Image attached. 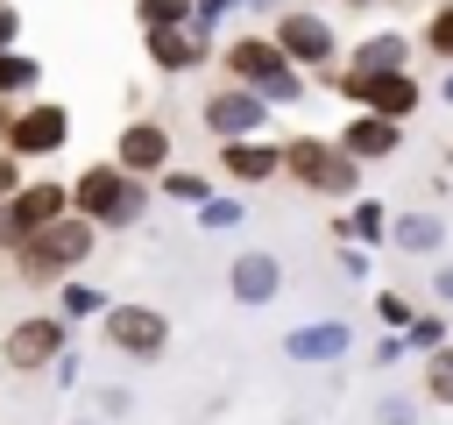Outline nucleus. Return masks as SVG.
<instances>
[{"mask_svg":"<svg viewBox=\"0 0 453 425\" xmlns=\"http://www.w3.org/2000/svg\"><path fill=\"white\" fill-rule=\"evenodd\" d=\"M92 248H99V227H92V220H78V212H57L50 227L21 234L14 269H21V283H57V276H71Z\"/></svg>","mask_w":453,"mask_h":425,"instance_id":"1","label":"nucleus"},{"mask_svg":"<svg viewBox=\"0 0 453 425\" xmlns=\"http://www.w3.org/2000/svg\"><path fill=\"white\" fill-rule=\"evenodd\" d=\"M276 170H290V177H297L304 191H319V198H347V191L361 184V163L340 156V142H319V135L283 142V149H276Z\"/></svg>","mask_w":453,"mask_h":425,"instance_id":"2","label":"nucleus"},{"mask_svg":"<svg viewBox=\"0 0 453 425\" xmlns=\"http://www.w3.org/2000/svg\"><path fill=\"white\" fill-rule=\"evenodd\" d=\"M64 198H71L78 220H92V227H127V220L142 212V184H134L120 163H92Z\"/></svg>","mask_w":453,"mask_h":425,"instance_id":"3","label":"nucleus"},{"mask_svg":"<svg viewBox=\"0 0 453 425\" xmlns=\"http://www.w3.org/2000/svg\"><path fill=\"white\" fill-rule=\"evenodd\" d=\"M226 71H234V85H248L255 99H297L304 85L290 78V57L269 42V35H234L226 42Z\"/></svg>","mask_w":453,"mask_h":425,"instance_id":"4","label":"nucleus"},{"mask_svg":"<svg viewBox=\"0 0 453 425\" xmlns=\"http://www.w3.org/2000/svg\"><path fill=\"white\" fill-rule=\"evenodd\" d=\"M99 333H106V347H113V354H134V361H156V354L170 347V319H163V312H149V305H113Z\"/></svg>","mask_w":453,"mask_h":425,"instance_id":"5","label":"nucleus"},{"mask_svg":"<svg viewBox=\"0 0 453 425\" xmlns=\"http://www.w3.org/2000/svg\"><path fill=\"white\" fill-rule=\"evenodd\" d=\"M57 354H64V319H50V312H35V319L7 326V340H0V361H7L14 375H35V368H50Z\"/></svg>","mask_w":453,"mask_h":425,"instance_id":"6","label":"nucleus"},{"mask_svg":"<svg viewBox=\"0 0 453 425\" xmlns=\"http://www.w3.org/2000/svg\"><path fill=\"white\" fill-rule=\"evenodd\" d=\"M64 135H71V113L57 99H42V106L14 113L0 142H7V156H50V149H64Z\"/></svg>","mask_w":453,"mask_h":425,"instance_id":"7","label":"nucleus"},{"mask_svg":"<svg viewBox=\"0 0 453 425\" xmlns=\"http://www.w3.org/2000/svg\"><path fill=\"white\" fill-rule=\"evenodd\" d=\"M269 113H262V99L248 92V85H226V92H212L205 99V128L219 135V142H241V135H255Z\"/></svg>","mask_w":453,"mask_h":425,"instance_id":"8","label":"nucleus"},{"mask_svg":"<svg viewBox=\"0 0 453 425\" xmlns=\"http://www.w3.org/2000/svg\"><path fill=\"white\" fill-rule=\"evenodd\" d=\"M269 42H276L290 64H326V57H333V28H326L319 14H283Z\"/></svg>","mask_w":453,"mask_h":425,"instance_id":"9","label":"nucleus"},{"mask_svg":"<svg viewBox=\"0 0 453 425\" xmlns=\"http://www.w3.org/2000/svg\"><path fill=\"white\" fill-rule=\"evenodd\" d=\"M396 142H403V128H396V120H382V113H354V120L340 128V156H354V163L396 156Z\"/></svg>","mask_w":453,"mask_h":425,"instance_id":"10","label":"nucleus"},{"mask_svg":"<svg viewBox=\"0 0 453 425\" xmlns=\"http://www.w3.org/2000/svg\"><path fill=\"white\" fill-rule=\"evenodd\" d=\"M127 177H149V170H163L170 163V135L156 128V120H134L127 135H120V156H113Z\"/></svg>","mask_w":453,"mask_h":425,"instance_id":"11","label":"nucleus"},{"mask_svg":"<svg viewBox=\"0 0 453 425\" xmlns=\"http://www.w3.org/2000/svg\"><path fill=\"white\" fill-rule=\"evenodd\" d=\"M7 212H14V227H21V234H35V227H50L57 212H71V198H64V184H14Z\"/></svg>","mask_w":453,"mask_h":425,"instance_id":"12","label":"nucleus"},{"mask_svg":"<svg viewBox=\"0 0 453 425\" xmlns=\"http://www.w3.org/2000/svg\"><path fill=\"white\" fill-rule=\"evenodd\" d=\"M283 290V262L276 255H241L234 262V298L241 305H262V298H276Z\"/></svg>","mask_w":453,"mask_h":425,"instance_id":"13","label":"nucleus"},{"mask_svg":"<svg viewBox=\"0 0 453 425\" xmlns=\"http://www.w3.org/2000/svg\"><path fill=\"white\" fill-rule=\"evenodd\" d=\"M219 163H226V177H241V184H262V177H276V149L269 142H219Z\"/></svg>","mask_w":453,"mask_h":425,"instance_id":"14","label":"nucleus"},{"mask_svg":"<svg viewBox=\"0 0 453 425\" xmlns=\"http://www.w3.org/2000/svg\"><path fill=\"white\" fill-rule=\"evenodd\" d=\"M411 64V42L396 35V28H382V35H368L361 50H354V71H403Z\"/></svg>","mask_w":453,"mask_h":425,"instance_id":"15","label":"nucleus"},{"mask_svg":"<svg viewBox=\"0 0 453 425\" xmlns=\"http://www.w3.org/2000/svg\"><path fill=\"white\" fill-rule=\"evenodd\" d=\"M35 78H42V64L28 50H0V92H28Z\"/></svg>","mask_w":453,"mask_h":425,"instance_id":"16","label":"nucleus"},{"mask_svg":"<svg viewBox=\"0 0 453 425\" xmlns=\"http://www.w3.org/2000/svg\"><path fill=\"white\" fill-rule=\"evenodd\" d=\"M333 347H347V326H311V333L290 340V354H304V361H319V354H333Z\"/></svg>","mask_w":453,"mask_h":425,"instance_id":"17","label":"nucleus"},{"mask_svg":"<svg viewBox=\"0 0 453 425\" xmlns=\"http://www.w3.org/2000/svg\"><path fill=\"white\" fill-rule=\"evenodd\" d=\"M134 14H142V28H177V21H191V0H134Z\"/></svg>","mask_w":453,"mask_h":425,"instance_id":"18","label":"nucleus"},{"mask_svg":"<svg viewBox=\"0 0 453 425\" xmlns=\"http://www.w3.org/2000/svg\"><path fill=\"white\" fill-rule=\"evenodd\" d=\"M396 248H439V220L403 212V220H396Z\"/></svg>","mask_w":453,"mask_h":425,"instance_id":"19","label":"nucleus"},{"mask_svg":"<svg viewBox=\"0 0 453 425\" xmlns=\"http://www.w3.org/2000/svg\"><path fill=\"white\" fill-rule=\"evenodd\" d=\"M425 397H432V404H453V347L432 354V368H425Z\"/></svg>","mask_w":453,"mask_h":425,"instance_id":"20","label":"nucleus"},{"mask_svg":"<svg viewBox=\"0 0 453 425\" xmlns=\"http://www.w3.org/2000/svg\"><path fill=\"white\" fill-rule=\"evenodd\" d=\"M425 50H432V57H446V64H453V7H439V14H432V21H425Z\"/></svg>","mask_w":453,"mask_h":425,"instance_id":"21","label":"nucleus"},{"mask_svg":"<svg viewBox=\"0 0 453 425\" xmlns=\"http://www.w3.org/2000/svg\"><path fill=\"white\" fill-rule=\"evenodd\" d=\"M163 184H170V198H205V177L198 170H170Z\"/></svg>","mask_w":453,"mask_h":425,"instance_id":"22","label":"nucleus"},{"mask_svg":"<svg viewBox=\"0 0 453 425\" xmlns=\"http://www.w3.org/2000/svg\"><path fill=\"white\" fill-rule=\"evenodd\" d=\"M64 305H71V312H99V290H85V283H71V290H64Z\"/></svg>","mask_w":453,"mask_h":425,"instance_id":"23","label":"nucleus"},{"mask_svg":"<svg viewBox=\"0 0 453 425\" xmlns=\"http://www.w3.org/2000/svg\"><path fill=\"white\" fill-rule=\"evenodd\" d=\"M0 248H7V255L21 248V227H14V212H7V198H0Z\"/></svg>","mask_w":453,"mask_h":425,"instance_id":"24","label":"nucleus"},{"mask_svg":"<svg viewBox=\"0 0 453 425\" xmlns=\"http://www.w3.org/2000/svg\"><path fill=\"white\" fill-rule=\"evenodd\" d=\"M14 184H21V156H0V198H14Z\"/></svg>","mask_w":453,"mask_h":425,"instance_id":"25","label":"nucleus"},{"mask_svg":"<svg viewBox=\"0 0 453 425\" xmlns=\"http://www.w3.org/2000/svg\"><path fill=\"white\" fill-rule=\"evenodd\" d=\"M14 35H21V14H14V7H0V50H14Z\"/></svg>","mask_w":453,"mask_h":425,"instance_id":"26","label":"nucleus"},{"mask_svg":"<svg viewBox=\"0 0 453 425\" xmlns=\"http://www.w3.org/2000/svg\"><path fill=\"white\" fill-rule=\"evenodd\" d=\"M226 7H234V0H191V14H205V21H219Z\"/></svg>","mask_w":453,"mask_h":425,"instance_id":"27","label":"nucleus"},{"mask_svg":"<svg viewBox=\"0 0 453 425\" xmlns=\"http://www.w3.org/2000/svg\"><path fill=\"white\" fill-rule=\"evenodd\" d=\"M439 298H453V269H446V276H439Z\"/></svg>","mask_w":453,"mask_h":425,"instance_id":"28","label":"nucleus"}]
</instances>
